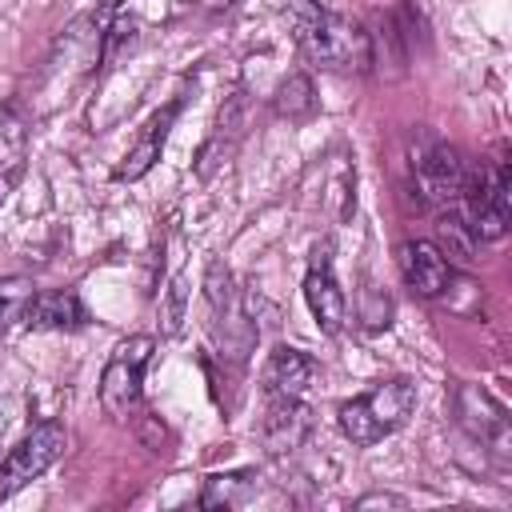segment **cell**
Here are the masks:
<instances>
[{
  "label": "cell",
  "mask_w": 512,
  "mask_h": 512,
  "mask_svg": "<svg viewBox=\"0 0 512 512\" xmlns=\"http://www.w3.org/2000/svg\"><path fill=\"white\" fill-rule=\"evenodd\" d=\"M292 32H296L300 52L328 72L372 68V36L340 12H328L312 0H292Z\"/></svg>",
  "instance_id": "obj_1"
},
{
  "label": "cell",
  "mask_w": 512,
  "mask_h": 512,
  "mask_svg": "<svg viewBox=\"0 0 512 512\" xmlns=\"http://www.w3.org/2000/svg\"><path fill=\"white\" fill-rule=\"evenodd\" d=\"M412 408H416V384L404 376H392V380H380L376 388L344 400L336 420H340V432L356 448H368V444L392 436L396 428H404Z\"/></svg>",
  "instance_id": "obj_2"
},
{
  "label": "cell",
  "mask_w": 512,
  "mask_h": 512,
  "mask_svg": "<svg viewBox=\"0 0 512 512\" xmlns=\"http://www.w3.org/2000/svg\"><path fill=\"white\" fill-rule=\"evenodd\" d=\"M408 172H412V188L420 192V200L436 208H452L464 192L468 160L460 156V148H452L436 132L416 128L408 136Z\"/></svg>",
  "instance_id": "obj_3"
},
{
  "label": "cell",
  "mask_w": 512,
  "mask_h": 512,
  "mask_svg": "<svg viewBox=\"0 0 512 512\" xmlns=\"http://www.w3.org/2000/svg\"><path fill=\"white\" fill-rule=\"evenodd\" d=\"M452 208L464 212L476 240H500L508 232V164L504 160H488V164L468 160L464 192Z\"/></svg>",
  "instance_id": "obj_4"
},
{
  "label": "cell",
  "mask_w": 512,
  "mask_h": 512,
  "mask_svg": "<svg viewBox=\"0 0 512 512\" xmlns=\"http://www.w3.org/2000/svg\"><path fill=\"white\" fill-rule=\"evenodd\" d=\"M156 340L152 336H128L124 344H116V352L108 356L104 372H100V408L112 420H132L140 412V396H144V368L152 360Z\"/></svg>",
  "instance_id": "obj_5"
},
{
  "label": "cell",
  "mask_w": 512,
  "mask_h": 512,
  "mask_svg": "<svg viewBox=\"0 0 512 512\" xmlns=\"http://www.w3.org/2000/svg\"><path fill=\"white\" fill-rule=\"evenodd\" d=\"M68 436L56 420H40L36 428H28L12 448L8 456L0 460V500H8L12 492H20L24 484H32L44 468H52L64 452Z\"/></svg>",
  "instance_id": "obj_6"
},
{
  "label": "cell",
  "mask_w": 512,
  "mask_h": 512,
  "mask_svg": "<svg viewBox=\"0 0 512 512\" xmlns=\"http://www.w3.org/2000/svg\"><path fill=\"white\" fill-rule=\"evenodd\" d=\"M452 408H456L460 428H464L476 444L492 448L496 456H508V452H512L508 412H504V404L492 400L480 384H456V388H452Z\"/></svg>",
  "instance_id": "obj_7"
},
{
  "label": "cell",
  "mask_w": 512,
  "mask_h": 512,
  "mask_svg": "<svg viewBox=\"0 0 512 512\" xmlns=\"http://www.w3.org/2000/svg\"><path fill=\"white\" fill-rule=\"evenodd\" d=\"M304 300H308V312L316 320V328L324 336H336L348 320V300H344V288L336 284V272H332V248L320 244L312 252V264H308V276H304Z\"/></svg>",
  "instance_id": "obj_8"
},
{
  "label": "cell",
  "mask_w": 512,
  "mask_h": 512,
  "mask_svg": "<svg viewBox=\"0 0 512 512\" xmlns=\"http://www.w3.org/2000/svg\"><path fill=\"white\" fill-rule=\"evenodd\" d=\"M396 268H400L404 284L424 300H440L448 292V284H452V264L444 260V252L432 240L396 244Z\"/></svg>",
  "instance_id": "obj_9"
},
{
  "label": "cell",
  "mask_w": 512,
  "mask_h": 512,
  "mask_svg": "<svg viewBox=\"0 0 512 512\" xmlns=\"http://www.w3.org/2000/svg\"><path fill=\"white\" fill-rule=\"evenodd\" d=\"M312 428V412L300 396H268V412L260 420V444L272 456L296 452Z\"/></svg>",
  "instance_id": "obj_10"
},
{
  "label": "cell",
  "mask_w": 512,
  "mask_h": 512,
  "mask_svg": "<svg viewBox=\"0 0 512 512\" xmlns=\"http://www.w3.org/2000/svg\"><path fill=\"white\" fill-rule=\"evenodd\" d=\"M316 376H320V364L308 352L292 344H276L260 372V388L264 396H304L316 384Z\"/></svg>",
  "instance_id": "obj_11"
},
{
  "label": "cell",
  "mask_w": 512,
  "mask_h": 512,
  "mask_svg": "<svg viewBox=\"0 0 512 512\" xmlns=\"http://www.w3.org/2000/svg\"><path fill=\"white\" fill-rule=\"evenodd\" d=\"M180 108H184V96H172L144 128H140V136H136V144L128 148V156H124V164L116 168V180H140L156 160H160V152H164V140H168V128L176 124V116H180Z\"/></svg>",
  "instance_id": "obj_12"
},
{
  "label": "cell",
  "mask_w": 512,
  "mask_h": 512,
  "mask_svg": "<svg viewBox=\"0 0 512 512\" xmlns=\"http://www.w3.org/2000/svg\"><path fill=\"white\" fill-rule=\"evenodd\" d=\"M24 324L36 328V332H72V328L88 324V312H84L76 292L56 288V292H36L32 296V304L24 312Z\"/></svg>",
  "instance_id": "obj_13"
},
{
  "label": "cell",
  "mask_w": 512,
  "mask_h": 512,
  "mask_svg": "<svg viewBox=\"0 0 512 512\" xmlns=\"http://www.w3.org/2000/svg\"><path fill=\"white\" fill-rule=\"evenodd\" d=\"M440 252H444V260L452 264H472L476 260V252H480V240H476V232H472V224L464 220V212L460 208H440V216H436V240H432Z\"/></svg>",
  "instance_id": "obj_14"
},
{
  "label": "cell",
  "mask_w": 512,
  "mask_h": 512,
  "mask_svg": "<svg viewBox=\"0 0 512 512\" xmlns=\"http://www.w3.org/2000/svg\"><path fill=\"white\" fill-rule=\"evenodd\" d=\"M256 468H232V472H212L204 476L200 488V508H240L256 492Z\"/></svg>",
  "instance_id": "obj_15"
},
{
  "label": "cell",
  "mask_w": 512,
  "mask_h": 512,
  "mask_svg": "<svg viewBox=\"0 0 512 512\" xmlns=\"http://www.w3.org/2000/svg\"><path fill=\"white\" fill-rule=\"evenodd\" d=\"M272 108L276 116H284L288 124H300L308 116H316V88H312V76L308 72H292L280 80L276 96H272Z\"/></svg>",
  "instance_id": "obj_16"
},
{
  "label": "cell",
  "mask_w": 512,
  "mask_h": 512,
  "mask_svg": "<svg viewBox=\"0 0 512 512\" xmlns=\"http://www.w3.org/2000/svg\"><path fill=\"white\" fill-rule=\"evenodd\" d=\"M36 292L40 288L32 284V276H0V336L16 320H24V312H28V304H32Z\"/></svg>",
  "instance_id": "obj_17"
},
{
  "label": "cell",
  "mask_w": 512,
  "mask_h": 512,
  "mask_svg": "<svg viewBox=\"0 0 512 512\" xmlns=\"http://www.w3.org/2000/svg\"><path fill=\"white\" fill-rule=\"evenodd\" d=\"M184 312H188V280L184 276H176L168 288H164V304H160V328L172 336V332H180V324H184Z\"/></svg>",
  "instance_id": "obj_18"
},
{
  "label": "cell",
  "mask_w": 512,
  "mask_h": 512,
  "mask_svg": "<svg viewBox=\"0 0 512 512\" xmlns=\"http://www.w3.org/2000/svg\"><path fill=\"white\" fill-rule=\"evenodd\" d=\"M388 316H392V300L368 284V288H364V308H360V320H364L368 328H388Z\"/></svg>",
  "instance_id": "obj_19"
},
{
  "label": "cell",
  "mask_w": 512,
  "mask_h": 512,
  "mask_svg": "<svg viewBox=\"0 0 512 512\" xmlns=\"http://www.w3.org/2000/svg\"><path fill=\"white\" fill-rule=\"evenodd\" d=\"M356 508H404V496H392V492H372V496H360Z\"/></svg>",
  "instance_id": "obj_20"
},
{
  "label": "cell",
  "mask_w": 512,
  "mask_h": 512,
  "mask_svg": "<svg viewBox=\"0 0 512 512\" xmlns=\"http://www.w3.org/2000/svg\"><path fill=\"white\" fill-rule=\"evenodd\" d=\"M116 4H120V0H104V8H116Z\"/></svg>",
  "instance_id": "obj_21"
},
{
  "label": "cell",
  "mask_w": 512,
  "mask_h": 512,
  "mask_svg": "<svg viewBox=\"0 0 512 512\" xmlns=\"http://www.w3.org/2000/svg\"><path fill=\"white\" fill-rule=\"evenodd\" d=\"M212 4H216V8H220V4H232V0H212Z\"/></svg>",
  "instance_id": "obj_22"
}]
</instances>
